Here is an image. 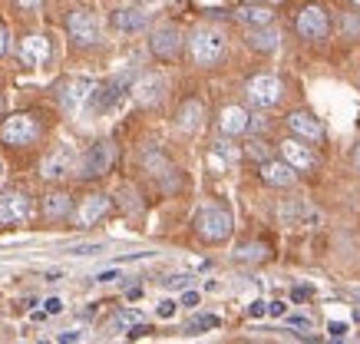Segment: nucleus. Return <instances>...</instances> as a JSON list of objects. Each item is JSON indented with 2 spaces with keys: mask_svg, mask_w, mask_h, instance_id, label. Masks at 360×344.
Instances as JSON below:
<instances>
[{
  "mask_svg": "<svg viewBox=\"0 0 360 344\" xmlns=\"http://www.w3.org/2000/svg\"><path fill=\"white\" fill-rule=\"evenodd\" d=\"M188 50H192V60L198 67H215L225 56V34L215 27H198L188 40Z\"/></svg>",
  "mask_w": 360,
  "mask_h": 344,
  "instance_id": "1",
  "label": "nucleus"
},
{
  "mask_svg": "<svg viewBox=\"0 0 360 344\" xmlns=\"http://www.w3.org/2000/svg\"><path fill=\"white\" fill-rule=\"evenodd\" d=\"M195 229L208 242H225L231 235V212L221 209V205H205V209L198 212Z\"/></svg>",
  "mask_w": 360,
  "mask_h": 344,
  "instance_id": "2",
  "label": "nucleus"
},
{
  "mask_svg": "<svg viewBox=\"0 0 360 344\" xmlns=\"http://www.w3.org/2000/svg\"><path fill=\"white\" fill-rule=\"evenodd\" d=\"M37 136H40V126L30 113H17L11 120H4V129H0V139L7 146H30Z\"/></svg>",
  "mask_w": 360,
  "mask_h": 344,
  "instance_id": "3",
  "label": "nucleus"
},
{
  "mask_svg": "<svg viewBox=\"0 0 360 344\" xmlns=\"http://www.w3.org/2000/svg\"><path fill=\"white\" fill-rule=\"evenodd\" d=\"M295 30L304 37V40H324V37H328V30H330L328 13L321 11V7H304V11L297 13Z\"/></svg>",
  "mask_w": 360,
  "mask_h": 344,
  "instance_id": "4",
  "label": "nucleus"
},
{
  "mask_svg": "<svg viewBox=\"0 0 360 344\" xmlns=\"http://www.w3.org/2000/svg\"><path fill=\"white\" fill-rule=\"evenodd\" d=\"M248 96L255 106H278L284 96V87L278 77H268V73H264V77H255L248 83Z\"/></svg>",
  "mask_w": 360,
  "mask_h": 344,
  "instance_id": "5",
  "label": "nucleus"
},
{
  "mask_svg": "<svg viewBox=\"0 0 360 344\" xmlns=\"http://www.w3.org/2000/svg\"><path fill=\"white\" fill-rule=\"evenodd\" d=\"M73 163H77V153L70 149V146H60V149H53V153L44 159V166H40V176L50 179V182H56V179H63L73 172Z\"/></svg>",
  "mask_w": 360,
  "mask_h": 344,
  "instance_id": "6",
  "label": "nucleus"
},
{
  "mask_svg": "<svg viewBox=\"0 0 360 344\" xmlns=\"http://www.w3.org/2000/svg\"><path fill=\"white\" fill-rule=\"evenodd\" d=\"M66 27H70V37H73L77 44H96L99 40V23L89 11H73L70 20H66Z\"/></svg>",
  "mask_w": 360,
  "mask_h": 344,
  "instance_id": "7",
  "label": "nucleus"
},
{
  "mask_svg": "<svg viewBox=\"0 0 360 344\" xmlns=\"http://www.w3.org/2000/svg\"><path fill=\"white\" fill-rule=\"evenodd\" d=\"M155 56H162V60H172L179 53V46H182V37H179V27L172 23H162V27H155L153 30V40H149Z\"/></svg>",
  "mask_w": 360,
  "mask_h": 344,
  "instance_id": "8",
  "label": "nucleus"
},
{
  "mask_svg": "<svg viewBox=\"0 0 360 344\" xmlns=\"http://www.w3.org/2000/svg\"><path fill=\"white\" fill-rule=\"evenodd\" d=\"M129 83H132V77L126 73V77H116L112 83H106V87H93V93H89V103H93L96 110H110L112 103H116L122 93L129 89Z\"/></svg>",
  "mask_w": 360,
  "mask_h": 344,
  "instance_id": "9",
  "label": "nucleus"
},
{
  "mask_svg": "<svg viewBox=\"0 0 360 344\" xmlns=\"http://www.w3.org/2000/svg\"><path fill=\"white\" fill-rule=\"evenodd\" d=\"M110 163H112V146L110 143H96L93 149L86 153L83 159V166H79V176H103V172H110Z\"/></svg>",
  "mask_w": 360,
  "mask_h": 344,
  "instance_id": "10",
  "label": "nucleus"
},
{
  "mask_svg": "<svg viewBox=\"0 0 360 344\" xmlns=\"http://www.w3.org/2000/svg\"><path fill=\"white\" fill-rule=\"evenodd\" d=\"M30 215V199L20 192H11L0 199V225H20Z\"/></svg>",
  "mask_w": 360,
  "mask_h": 344,
  "instance_id": "11",
  "label": "nucleus"
},
{
  "mask_svg": "<svg viewBox=\"0 0 360 344\" xmlns=\"http://www.w3.org/2000/svg\"><path fill=\"white\" fill-rule=\"evenodd\" d=\"M93 87H96L93 79H83V77L70 79V83H63V87H60V103H63L66 110H79V106L89 100Z\"/></svg>",
  "mask_w": 360,
  "mask_h": 344,
  "instance_id": "12",
  "label": "nucleus"
},
{
  "mask_svg": "<svg viewBox=\"0 0 360 344\" xmlns=\"http://www.w3.org/2000/svg\"><path fill=\"white\" fill-rule=\"evenodd\" d=\"M20 60L27 63V67H44L46 60H50V40H46V37H40V34L23 37Z\"/></svg>",
  "mask_w": 360,
  "mask_h": 344,
  "instance_id": "13",
  "label": "nucleus"
},
{
  "mask_svg": "<svg viewBox=\"0 0 360 344\" xmlns=\"http://www.w3.org/2000/svg\"><path fill=\"white\" fill-rule=\"evenodd\" d=\"M281 153H284V163H288V166H295V169H301V172H311V169L317 166L314 153H311L301 139H284Z\"/></svg>",
  "mask_w": 360,
  "mask_h": 344,
  "instance_id": "14",
  "label": "nucleus"
},
{
  "mask_svg": "<svg viewBox=\"0 0 360 344\" xmlns=\"http://www.w3.org/2000/svg\"><path fill=\"white\" fill-rule=\"evenodd\" d=\"M165 93V79L155 77V73H149V77H142L136 87H132V96H136V103L139 106H155V103L162 100Z\"/></svg>",
  "mask_w": 360,
  "mask_h": 344,
  "instance_id": "15",
  "label": "nucleus"
},
{
  "mask_svg": "<svg viewBox=\"0 0 360 344\" xmlns=\"http://www.w3.org/2000/svg\"><path fill=\"white\" fill-rule=\"evenodd\" d=\"M288 126H291V133H295L297 139H304V143H317V139L324 136L321 122H317L311 113H291V116H288Z\"/></svg>",
  "mask_w": 360,
  "mask_h": 344,
  "instance_id": "16",
  "label": "nucleus"
},
{
  "mask_svg": "<svg viewBox=\"0 0 360 344\" xmlns=\"http://www.w3.org/2000/svg\"><path fill=\"white\" fill-rule=\"evenodd\" d=\"M262 179L268 186H295V166L278 163V159H264L262 163Z\"/></svg>",
  "mask_w": 360,
  "mask_h": 344,
  "instance_id": "17",
  "label": "nucleus"
},
{
  "mask_svg": "<svg viewBox=\"0 0 360 344\" xmlns=\"http://www.w3.org/2000/svg\"><path fill=\"white\" fill-rule=\"evenodd\" d=\"M106 212H110V199H106V196H89V199H83V205H79L77 222L83 225V229H89V225H96Z\"/></svg>",
  "mask_w": 360,
  "mask_h": 344,
  "instance_id": "18",
  "label": "nucleus"
},
{
  "mask_svg": "<svg viewBox=\"0 0 360 344\" xmlns=\"http://www.w3.org/2000/svg\"><path fill=\"white\" fill-rule=\"evenodd\" d=\"M278 215H281V222L288 225H317L321 222V215H317L311 205H304V202H291V205H281L278 209Z\"/></svg>",
  "mask_w": 360,
  "mask_h": 344,
  "instance_id": "19",
  "label": "nucleus"
},
{
  "mask_svg": "<svg viewBox=\"0 0 360 344\" xmlns=\"http://www.w3.org/2000/svg\"><path fill=\"white\" fill-rule=\"evenodd\" d=\"M219 129L225 136H238L248 129V113L241 110V106H225L219 116Z\"/></svg>",
  "mask_w": 360,
  "mask_h": 344,
  "instance_id": "20",
  "label": "nucleus"
},
{
  "mask_svg": "<svg viewBox=\"0 0 360 344\" xmlns=\"http://www.w3.org/2000/svg\"><path fill=\"white\" fill-rule=\"evenodd\" d=\"M202 120H205V106L198 100H188L182 103V110H179V129L182 133H195L198 126H202Z\"/></svg>",
  "mask_w": 360,
  "mask_h": 344,
  "instance_id": "21",
  "label": "nucleus"
},
{
  "mask_svg": "<svg viewBox=\"0 0 360 344\" xmlns=\"http://www.w3.org/2000/svg\"><path fill=\"white\" fill-rule=\"evenodd\" d=\"M112 23H116L120 30H126V34H136V30H142V27H146V13H142V11H116Z\"/></svg>",
  "mask_w": 360,
  "mask_h": 344,
  "instance_id": "22",
  "label": "nucleus"
},
{
  "mask_svg": "<svg viewBox=\"0 0 360 344\" xmlns=\"http://www.w3.org/2000/svg\"><path fill=\"white\" fill-rule=\"evenodd\" d=\"M278 40H281V37L274 34V30H251V37H248L251 50H262V53H271V50H278Z\"/></svg>",
  "mask_w": 360,
  "mask_h": 344,
  "instance_id": "23",
  "label": "nucleus"
},
{
  "mask_svg": "<svg viewBox=\"0 0 360 344\" xmlns=\"http://www.w3.org/2000/svg\"><path fill=\"white\" fill-rule=\"evenodd\" d=\"M44 212H46V219H63V215H70V199H66L63 192H53V196H46Z\"/></svg>",
  "mask_w": 360,
  "mask_h": 344,
  "instance_id": "24",
  "label": "nucleus"
},
{
  "mask_svg": "<svg viewBox=\"0 0 360 344\" xmlns=\"http://www.w3.org/2000/svg\"><path fill=\"white\" fill-rule=\"evenodd\" d=\"M271 17H274V13L268 11V7H245V11H241V20L251 23V27H268V23H271Z\"/></svg>",
  "mask_w": 360,
  "mask_h": 344,
  "instance_id": "25",
  "label": "nucleus"
},
{
  "mask_svg": "<svg viewBox=\"0 0 360 344\" xmlns=\"http://www.w3.org/2000/svg\"><path fill=\"white\" fill-rule=\"evenodd\" d=\"M136 324H142L139 311H120V314L112 318V328H116V331H126V328H136Z\"/></svg>",
  "mask_w": 360,
  "mask_h": 344,
  "instance_id": "26",
  "label": "nucleus"
},
{
  "mask_svg": "<svg viewBox=\"0 0 360 344\" xmlns=\"http://www.w3.org/2000/svg\"><path fill=\"white\" fill-rule=\"evenodd\" d=\"M205 328H219V318L215 314H198L195 321L188 324V331H205Z\"/></svg>",
  "mask_w": 360,
  "mask_h": 344,
  "instance_id": "27",
  "label": "nucleus"
},
{
  "mask_svg": "<svg viewBox=\"0 0 360 344\" xmlns=\"http://www.w3.org/2000/svg\"><path fill=\"white\" fill-rule=\"evenodd\" d=\"M238 258L241 262H258V258H264V248L262 245H245V248H238Z\"/></svg>",
  "mask_w": 360,
  "mask_h": 344,
  "instance_id": "28",
  "label": "nucleus"
},
{
  "mask_svg": "<svg viewBox=\"0 0 360 344\" xmlns=\"http://www.w3.org/2000/svg\"><path fill=\"white\" fill-rule=\"evenodd\" d=\"M215 155H221L225 163H235V159H238V153H235L229 143H215Z\"/></svg>",
  "mask_w": 360,
  "mask_h": 344,
  "instance_id": "29",
  "label": "nucleus"
},
{
  "mask_svg": "<svg viewBox=\"0 0 360 344\" xmlns=\"http://www.w3.org/2000/svg\"><path fill=\"white\" fill-rule=\"evenodd\" d=\"M172 314H175V301L172 298L159 301V318H172Z\"/></svg>",
  "mask_w": 360,
  "mask_h": 344,
  "instance_id": "30",
  "label": "nucleus"
},
{
  "mask_svg": "<svg viewBox=\"0 0 360 344\" xmlns=\"http://www.w3.org/2000/svg\"><path fill=\"white\" fill-rule=\"evenodd\" d=\"M344 30H347V34H360V17L347 13V17H344Z\"/></svg>",
  "mask_w": 360,
  "mask_h": 344,
  "instance_id": "31",
  "label": "nucleus"
},
{
  "mask_svg": "<svg viewBox=\"0 0 360 344\" xmlns=\"http://www.w3.org/2000/svg\"><path fill=\"white\" fill-rule=\"evenodd\" d=\"M165 285H169V288H186V285H188V275H175V278H165Z\"/></svg>",
  "mask_w": 360,
  "mask_h": 344,
  "instance_id": "32",
  "label": "nucleus"
},
{
  "mask_svg": "<svg viewBox=\"0 0 360 344\" xmlns=\"http://www.w3.org/2000/svg\"><path fill=\"white\" fill-rule=\"evenodd\" d=\"M182 305H186V308H195V305H198V291H186V295H182Z\"/></svg>",
  "mask_w": 360,
  "mask_h": 344,
  "instance_id": "33",
  "label": "nucleus"
},
{
  "mask_svg": "<svg viewBox=\"0 0 360 344\" xmlns=\"http://www.w3.org/2000/svg\"><path fill=\"white\" fill-rule=\"evenodd\" d=\"M291 324H295V328H311V318H304V314H291Z\"/></svg>",
  "mask_w": 360,
  "mask_h": 344,
  "instance_id": "34",
  "label": "nucleus"
},
{
  "mask_svg": "<svg viewBox=\"0 0 360 344\" xmlns=\"http://www.w3.org/2000/svg\"><path fill=\"white\" fill-rule=\"evenodd\" d=\"M40 4L44 0H17V7H23V11H40Z\"/></svg>",
  "mask_w": 360,
  "mask_h": 344,
  "instance_id": "35",
  "label": "nucleus"
},
{
  "mask_svg": "<svg viewBox=\"0 0 360 344\" xmlns=\"http://www.w3.org/2000/svg\"><path fill=\"white\" fill-rule=\"evenodd\" d=\"M311 295H314V288H295L291 291V298L295 301H304V298H311Z\"/></svg>",
  "mask_w": 360,
  "mask_h": 344,
  "instance_id": "36",
  "label": "nucleus"
},
{
  "mask_svg": "<svg viewBox=\"0 0 360 344\" xmlns=\"http://www.w3.org/2000/svg\"><path fill=\"white\" fill-rule=\"evenodd\" d=\"M93 252H99V245H79V248H73V255H93Z\"/></svg>",
  "mask_w": 360,
  "mask_h": 344,
  "instance_id": "37",
  "label": "nucleus"
},
{
  "mask_svg": "<svg viewBox=\"0 0 360 344\" xmlns=\"http://www.w3.org/2000/svg\"><path fill=\"white\" fill-rule=\"evenodd\" d=\"M46 311H50V314L63 311V301H60V298H46Z\"/></svg>",
  "mask_w": 360,
  "mask_h": 344,
  "instance_id": "38",
  "label": "nucleus"
},
{
  "mask_svg": "<svg viewBox=\"0 0 360 344\" xmlns=\"http://www.w3.org/2000/svg\"><path fill=\"white\" fill-rule=\"evenodd\" d=\"M330 334H334V338H344V334H347V324L334 321V324H330Z\"/></svg>",
  "mask_w": 360,
  "mask_h": 344,
  "instance_id": "39",
  "label": "nucleus"
},
{
  "mask_svg": "<svg viewBox=\"0 0 360 344\" xmlns=\"http://www.w3.org/2000/svg\"><path fill=\"white\" fill-rule=\"evenodd\" d=\"M251 155H258V159L264 163V143H258V139H255V143H251Z\"/></svg>",
  "mask_w": 360,
  "mask_h": 344,
  "instance_id": "40",
  "label": "nucleus"
},
{
  "mask_svg": "<svg viewBox=\"0 0 360 344\" xmlns=\"http://www.w3.org/2000/svg\"><path fill=\"white\" fill-rule=\"evenodd\" d=\"M248 314H251V318H262V314H264V305H262V301H255V305L248 308Z\"/></svg>",
  "mask_w": 360,
  "mask_h": 344,
  "instance_id": "41",
  "label": "nucleus"
},
{
  "mask_svg": "<svg viewBox=\"0 0 360 344\" xmlns=\"http://www.w3.org/2000/svg\"><path fill=\"white\" fill-rule=\"evenodd\" d=\"M79 338H83L79 331H63L60 338H56V341H79Z\"/></svg>",
  "mask_w": 360,
  "mask_h": 344,
  "instance_id": "42",
  "label": "nucleus"
},
{
  "mask_svg": "<svg viewBox=\"0 0 360 344\" xmlns=\"http://www.w3.org/2000/svg\"><path fill=\"white\" fill-rule=\"evenodd\" d=\"M264 311H271V314H284V311H288V308H284L281 301H271V305H268V308H264Z\"/></svg>",
  "mask_w": 360,
  "mask_h": 344,
  "instance_id": "43",
  "label": "nucleus"
},
{
  "mask_svg": "<svg viewBox=\"0 0 360 344\" xmlns=\"http://www.w3.org/2000/svg\"><path fill=\"white\" fill-rule=\"evenodd\" d=\"M7 46H11V44H7V30H4V27H0V56L7 53Z\"/></svg>",
  "mask_w": 360,
  "mask_h": 344,
  "instance_id": "44",
  "label": "nucleus"
},
{
  "mask_svg": "<svg viewBox=\"0 0 360 344\" xmlns=\"http://www.w3.org/2000/svg\"><path fill=\"white\" fill-rule=\"evenodd\" d=\"M112 278H120L116 272H103V275H96V281H112Z\"/></svg>",
  "mask_w": 360,
  "mask_h": 344,
  "instance_id": "45",
  "label": "nucleus"
},
{
  "mask_svg": "<svg viewBox=\"0 0 360 344\" xmlns=\"http://www.w3.org/2000/svg\"><path fill=\"white\" fill-rule=\"evenodd\" d=\"M357 163H360V149H357Z\"/></svg>",
  "mask_w": 360,
  "mask_h": 344,
  "instance_id": "46",
  "label": "nucleus"
},
{
  "mask_svg": "<svg viewBox=\"0 0 360 344\" xmlns=\"http://www.w3.org/2000/svg\"><path fill=\"white\" fill-rule=\"evenodd\" d=\"M354 4H357V7H360V0H354Z\"/></svg>",
  "mask_w": 360,
  "mask_h": 344,
  "instance_id": "47",
  "label": "nucleus"
}]
</instances>
